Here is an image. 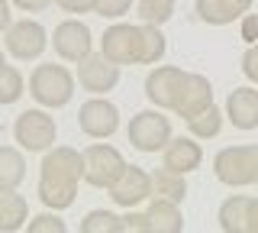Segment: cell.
Listing matches in <instances>:
<instances>
[{
	"instance_id": "cell-1",
	"label": "cell",
	"mask_w": 258,
	"mask_h": 233,
	"mask_svg": "<svg viewBox=\"0 0 258 233\" xmlns=\"http://www.w3.org/2000/svg\"><path fill=\"white\" fill-rule=\"evenodd\" d=\"M84 181V152L71 146H52L42 152L39 165V201L48 211H68Z\"/></svg>"
},
{
	"instance_id": "cell-2",
	"label": "cell",
	"mask_w": 258,
	"mask_h": 233,
	"mask_svg": "<svg viewBox=\"0 0 258 233\" xmlns=\"http://www.w3.org/2000/svg\"><path fill=\"white\" fill-rule=\"evenodd\" d=\"M75 84H78V78L64 65H55V62H42V65H36L32 75H29L32 101H36L39 107H48V110L68 107L71 98H75Z\"/></svg>"
},
{
	"instance_id": "cell-3",
	"label": "cell",
	"mask_w": 258,
	"mask_h": 233,
	"mask_svg": "<svg viewBox=\"0 0 258 233\" xmlns=\"http://www.w3.org/2000/svg\"><path fill=\"white\" fill-rule=\"evenodd\" d=\"M213 175L216 181L229 188H248L258 184V146L242 143V146H226L213 156Z\"/></svg>"
},
{
	"instance_id": "cell-4",
	"label": "cell",
	"mask_w": 258,
	"mask_h": 233,
	"mask_svg": "<svg viewBox=\"0 0 258 233\" xmlns=\"http://www.w3.org/2000/svg\"><path fill=\"white\" fill-rule=\"evenodd\" d=\"M13 139L20 143V149L26 152H45L58 139V126L55 117L48 114V107H29L16 117L13 123Z\"/></svg>"
},
{
	"instance_id": "cell-5",
	"label": "cell",
	"mask_w": 258,
	"mask_h": 233,
	"mask_svg": "<svg viewBox=\"0 0 258 233\" xmlns=\"http://www.w3.org/2000/svg\"><path fill=\"white\" fill-rule=\"evenodd\" d=\"M126 136L133 143V149H139V152H161L168 146V139H171V120L161 114V107L139 110L129 120Z\"/></svg>"
},
{
	"instance_id": "cell-6",
	"label": "cell",
	"mask_w": 258,
	"mask_h": 233,
	"mask_svg": "<svg viewBox=\"0 0 258 233\" xmlns=\"http://www.w3.org/2000/svg\"><path fill=\"white\" fill-rule=\"evenodd\" d=\"M123 168H126L123 152L110 143H91L84 149V181L91 188H110L123 175Z\"/></svg>"
},
{
	"instance_id": "cell-7",
	"label": "cell",
	"mask_w": 258,
	"mask_h": 233,
	"mask_svg": "<svg viewBox=\"0 0 258 233\" xmlns=\"http://www.w3.org/2000/svg\"><path fill=\"white\" fill-rule=\"evenodd\" d=\"M48 36L45 33V26L39 20H16L10 23V29L4 33V45H7V52L13 55V59H20V62H32V59H39L45 49H48Z\"/></svg>"
},
{
	"instance_id": "cell-8",
	"label": "cell",
	"mask_w": 258,
	"mask_h": 233,
	"mask_svg": "<svg viewBox=\"0 0 258 233\" xmlns=\"http://www.w3.org/2000/svg\"><path fill=\"white\" fill-rule=\"evenodd\" d=\"M78 130L91 136V139H110L119 130V107L113 101H107L103 94H94L78 110Z\"/></svg>"
},
{
	"instance_id": "cell-9",
	"label": "cell",
	"mask_w": 258,
	"mask_h": 233,
	"mask_svg": "<svg viewBox=\"0 0 258 233\" xmlns=\"http://www.w3.org/2000/svg\"><path fill=\"white\" fill-rule=\"evenodd\" d=\"M48 45L55 49V55H58L61 62H78L87 59V55L94 52V36H91V26L81 20H61L58 26H55L52 39H48Z\"/></svg>"
},
{
	"instance_id": "cell-10",
	"label": "cell",
	"mask_w": 258,
	"mask_h": 233,
	"mask_svg": "<svg viewBox=\"0 0 258 233\" xmlns=\"http://www.w3.org/2000/svg\"><path fill=\"white\" fill-rule=\"evenodd\" d=\"M184 78H187V71L177 65H155L149 71V78H145V98H149V104L161 107V110H174Z\"/></svg>"
},
{
	"instance_id": "cell-11",
	"label": "cell",
	"mask_w": 258,
	"mask_h": 233,
	"mask_svg": "<svg viewBox=\"0 0 258 233\" xmlns=\"http://www.w3.org/2000/svg\"><path fill=\"white\" fill-rule=\"evenodd\" d=\"M107 191H110V201L116 207H126V211L129 207H139L152 198V175L139 165H126L123 175H119Z\"/></svg>"
},
{
	"instance_id": "cell-12",
	"label": "cell",
	"mask_w": 258,
	"mask_h": 233,
	"mask_svg": "<svg viewBox=\"0 0 258 233\" xmlns=\"http://www.w3.org/2000/svg\"><path fill=\"white\" fill-rule=\"evenodd\" d=\"M100 52L110 62L123 65H139V26L133 23H113L100 39Z\"/></svg>"
},
{
	"instance_id": "cell-13",
	"label": "cell",
	"mask_w": 258,
	"mask_h": 233,
	"mask_svg": "<svg viewBox=\"0 0 258 233\" xmlns=\"http://www.w3.org/2000/svg\"><path fill=\"white\" fill-rule=\"evenodd\" d=\"M78 81L84 91L91 94H110L113 87L119 84V65L116 62H110L107 55H87V59L78 62Z\"/></svg>"
},
{
	"instance_id": "cell-14",
	"label": "cell",
	"mask_w": 258,
	"mask_h": 233,
	"mask_svg": "<svg viewBox=\"0 0 258 233\" xmlns=\"http://www.w3.org/2000/svg\"><path fill=\"white\" fill-rule=\"evenodd\" d=\"M210 104H213V84H210V78L200 75V71H187L171 114H177L181 120H190V117H197L200 110H207Z\"/></svg>"
},
{
	"instance_id": "cell-15",
	"label": "cell",
	"mask_w": 258,
	"mask_h": 233,
	"mask_svg": "<svg viewBox=\"0 0 258 233\" xmlns=\"http://www.w3.org/2000/svg\"><path fill=\"white\" fill-rule=\"evenodd\" d=\"M200 162H204V149H200L197 136H171L168 146L161 149V165L171 172L190 175L200 168Z\"/></svg>"
},
{
	"instance_id": "cell-16",
	"label": "cell",
	"mask_w": 258,
	"mask_h": 233,
	"mask_svg": "<svg viewBox=\"0 0 258 233\" xmlns=\"http://www.w3.org/2000/svg\"><path fill=\"white\" fill-rule=\"evenodd\" d=\"M223 114L236 130H245V133L258 130V87H236V91H229Z\"/></svg>"
},
{
	"instance_id": "cell-17",
	"label": "cell",
	"mask_w": 258,
	"mask_h": 233,
	"mask_svg": "<svg viewBox=\"0 0 258 233\" xmlns=\"http://www.w3.org/2000/svg\"><path fill=\"white\" fill-rule=\"evenodd\" d=\"M255 0H197V17L207 23V26H229L236 23L242 13L252 10Z\"/></svg>"
},
{
	"instance_id": "cell-18",
	"label": "cell",
	"mask_w": 258,
	"mask_h": 233,
	"mask_svg": "<svg viewBox=\"0 0 258 233\" xmlns=\"http://www.w3.org/2000/svg\"><path fill=\"white\" fill-rule=\"evenodd\" d=\"M145 217H149V233H181L184 230V217H181V204L168 198H149V207H145Z\"/></svg>"
},
{
	"instance_id": "cell-19",
	"label": "cell",
	"mask_w": 258,
	"mask_h": 233,
	"mask_svg": "<svg viewBox=\"0 0 258 233\" xmlns=\"http://www.w3.org/2000/svg\"><path fill=\"white\" fill-rule=\"evenodd\" d=\"M248 207H252V198L248 195H232L220 204V230L223 233H248Z\"/></svg>"
},
{
	"instance_id": "cell-20",
	"label": "cell",
	"mask_w": 258,
	"mask_h": 233,
	"mask_svg": "<svg viewBox=\"0 0 258 233\" xmlns=\"http://www.w3.org/2000/svg\"><path fill=\"white\" fill-rule=\"evenodd\" d=\"M29 223V201L16 191H0V233H16Z\"/></svg>"
},
{
	"instance_id": "cell-21",
	"label": "cell",
	"mask_w": 258,
	"mask_h": 233,
	"mask_svg": "<svg viewBox=\"0 0 258 233\" xmlns=\"http://www.w3.org/2000/svg\"><path fill=\"white\" fill-rule=\"evenodd\" d=\"M26 178V156L16 146H0V191H16Z\"/></svg>"
},
{
	"instance_id": "cell-22",
	"label": "cell",
	"mask_w": 258,
	"mask_h": 233,
	"mask_svg": "<svg viewBox=\"0 0 258 233\" xmlns=\"http://www.w3.org/2000/svg\"><path fill=\"white\" fill-rule=\"evenodd\" d=\"M152 195L184 204V198H187V175L171 172V168H165V165L155 168V172H152Z\"/></svg>"
},
{
	"instance_id": "cell-23",
	"label": "cell",
	"mask_w": 258,
	"mask_h": 233,
	"mask_svg": "<svg viewBox=\"0 0 258 233\" xmlns=\"http://www.w3.org/2000/svg\"><path fill=\"white\" fill-rule=\"evenodd\" d=\"M168 52L165 33L155 23H139V65H158Z\"/></svg>"
},
{
	"instance_id": "cell-24",
	"label": "cell",
	"mask_w": 258,
	"mask_h": 233,
	"mask_svg": "<svg viewBox=\"0 0 258 233\" xmlns=\"http://www.w3.org/2000/svg\"><path fill=\"white\" fill-rule=\"evenodd\" d=\"M223 120H226V114L216 104H210L207 110H200L197 117L187 120V133L197 136V139H213V136H220V130H223Z\"/></svg>"
},
{
	"instance_id": "cell-25",
	"label": "cell",
	"mask_w": 258,
	"mask_h": 233,
	"mask_svg": "<svg viewBox=\"0 0 258 233\" xmlns=\"http://www.w3.org/2000/svg\"><path fill=\"white\" fill-rule=\"evenodd\" d=\"M123 217H116L107 207H97L81 220V233H123Z\"/></svg>"
},
{
	"instance_id": "cell-26",
	"label": "cell",
	"mask_w": 258,
	"mask_h": 233,
	"mask_svg": "<svg viewBox=\"0 0 258 233\" xmlns=\"http://www.w3.org/2000/svg\"><path fill=\"white\" fill-rule=\"evenodd\" d=\"M23 94H26V78H23V71L7 65L0 71V107H10V104H16Z\"/></svg>"
},
{
	"instance_id": "cell-27",
	"label": "cell",
	"mask_w": 258,
	"mask_h": 233,
	"mask_svg": "<svg viewBox=\"0 0 258 233\" xmlns=\"http://www.w3.org/2000/svg\"><path fill=\"white\" fill-rule=\"evenodd\" d=\"M136 13H139L142 23L165 26L174 17V0H136Z\"/></svg>"
},
{
	"instance_id": "cell-28",
	"label": "cell",
	"mask_w": 258,
	"mask_h": 233,
	"mask_svg": "<svg viewBox=\"0 0 258 233\" xmlns=\"http://www.w3.org/2000/svg\"><path fill=\"white\" fill-rule=\"evenodd\" d=\"M26 227H29V233H64V230H68V223L58 217V211H45V214L32 217Z\"/></svg>"
},
{
	"instance_id": "cell-29",
	"label": "cell",
	"mask_w": 258,
	"mask_h": 233,
	"mask_svg": "<svg viewBox=\"0 0 258 233\" xmlns=\"http://www.w3.org/2000/svg\"><path fill=\"white\" fill-rule=\"evenodd\" d=\"M129 10H133V0H97L94 13H100L103 20H119V17H126Z\"/></svg>"
},
{
	"instance_id": "cell-30",
	"label": "cell",
	"mask_w": 258,
	"mask_h": 233,
	"mask_svg": "<svg viewBox=\"0 0 258 233\" xmlns=\"http://www.w3.org/2000/svg\"><path fill=\"white\" fill-rule=\"evenodd\" d=\"M239 36H242V42H248V45L258 42V13H242L239 17Z\"/></svg>"
},
{
	"instance_id": "cell-31",
	"label": "cell",
	"mask_w": 258,
	"mask_h": 233,
	"mask_svg": "<svg viewBox=\"0 0 258 233\" xmlns=\"http://www.w3.org/2000/svg\"><path fill=\"white\" fill-rule=\"evenodd\" d=\"M242 75H245L252 84H258V42L248 45L245 55H242Z\"/></svg>"
},
{
	"instance_id": "cell-32",
	"label": "cell",
	"mask_w": 258,
	"mask_h": 233,
	"mask_svg": "<svg viewBox=\"0 0 258 233\" xmlns=\"http://www.w3.org/2000/svg\"><path fill=\"white\" fill-rule=\"evenodd\" d=\"M123 227H126L129 233H149V217H145V211L129 207V214L123 217Z\"/></svg>"
},
{
	"instance_id": "cell-33",
	"label": "cell",
	"mask_w": 258,
	"mask_h": 233,
	"mask_svg": "<svg viewBox=\"0 0 258 233\" xmlns=\"http://www.w3.org/2000/svg\"><path fill=\"white\" fill-rule=\"evenodd\" d=\"M64 13H94L97 10V0H55Z\"/></svg>"
},
{
	"instance_id": "cell-34",
	"label": "cell",
	"mask_w": 258,
	"mask_h": 233,
	"mask_svg": "<svg viewBox=\"0 0 258 233\" xmlns=\"http://www.w3.org/2000/svg\"><path fill=\"white\" fill-rule=\"evenodd\" d=\"M10 4L16 10H23V13H42V10H48V7L55 4V0H10Z\"/></svg>"
},
{
	"instance_id": "cell-35",
	"label": "cell",
	"mask_w": 258,
	"mask_h": 233,
	"mask_svg": "<svg viewBox=\"0 0 258 233\" xmlns=\"http://www.w3.org/2000/svg\"><path fill=\"white\" fill-rule=\"evenodd\" d=\"M10 0H0V36L10 29V23H13V13H10Z\"/></svg>"
},
{
	"instance_id": "cell-36",
	"label": "cell",
	"mask_w": 258,
	"mask_h": 233,
	"mask_svg": "<svg viewBox=\"0 0 258 233\" xmlns=\"http://www.w3.org/2000/svg\"><path fill=\"white\" fill-rule=\"evenodd\" d=\"M248 233H258V198H252V207H248Z\"/></svg>"
},
{
	"instance_id": "cell-37",
	"label": "cell",
	"mask_w": 258,
	"mask_h": 233,
	"mask_svg": "<svg viewBox=\"0 0 258 233\" xmlns=\"http://www.w3.org/2000/svg\"><path fill=\"white\" fill-rule=\"evenodd\" d=\"M7 68V59H4V49H0V71Z\"/></svg>"
}]
</instances>
